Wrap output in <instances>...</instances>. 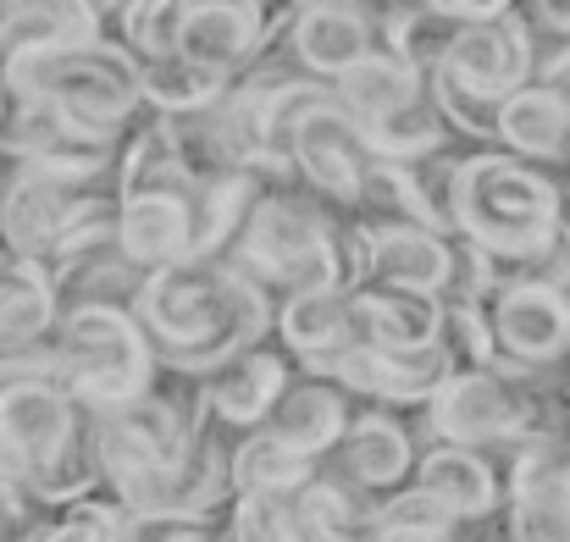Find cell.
I'll list each match as a JSON object with an SVG mask.
<instances>
[{"instance_id": "obj_1", "label": "cell", "mask_w": 570, "mask_h": 542, "mask_svg": "<svg viewBox=\"0 0 570 542\" xmlns=\"http://www.w3.org/2000/svg\"><path fill=\"white\" fill-rule=\"evenodd\" d=\"M134 316L167 371L205 382L277 333V294L227 260H184L145 277Z\"/></svg>"}, {"instance_id": "obj_2", "label": "cell", "mask_w": 570, "mask_h": 542, "mask_svg": "<svg viewBox=\"0 0 570 542\" xmlns=\"http://www.w3.org/2000/svg\"><path fill=\"white\" fill-rule=\"evenodd\" d=\"M0 83L11 100H45L106 139H128L150 117L145 111V61L128 45H117L111 33L89 39V45L0 61Z\"/></svg>"}, {"instance_id": "obj_3", "label": "cell", "mask_w": 570, "mask_h": 542, "mask_svg": "<svg viewBox=\"0 0 570 542\" xmlns=\"http://www.w3.org/2000/svg\"><path fill=\"white\" fill-rule=\"evenodd\" d=\"M56 376L72 387V398L95 415H117L139 398H150L167 376L150 333L139 327L134 305H78L61 316L50 338Z\"/></svg>"}, {"instance_id": "obj_4", "label": "cell", "mask_w": 570, "mask_h": 542, "mask_svg": "<svg viewBox=\"0 0 570 542\" xmlns=\"http://www.w3.org/2000/svg\"><path fill=\"white\" fill-rule=\"evenodd\" d=\"M570 221V205L538 167L504 150H471L460 167V238L482 244L499 266H521Z\"/></svg>"}, {"instance_id": "obj_5", "label": "cell", "mask_w": 570, "mask_h": 542, "mask_svg": "<svg viewBox=\"0 0 570 542\" xmlns=\"http://www.w3.org/2000/svg\"><path fill=\"white\" fill-rule=\"evenodd\" d=\"M83 404L56 376L50 344L33 355H0V482L28 487L78 432Z\"/></svg>"}, {"instance_id": "obj_6", "label": "cell", "mask_w": 570, "mask_h": 542, "mask_svg": "<svg viewBox=\"0 0 570 542\" xmlns=\"http://www.w3.org/2000/svg\"><path fill=\"white\" fill-rule=\"evenodd\" d=\"M294 167H299V183L316 199H327L333 210L355 216L361 210V188H366L372 167H377V150H372L366 128L327 95L294 134Z\"/></svg>"}, {"instance_id": "obj_7", "label": "cell", "mask_w": 570, "mask_h": 542, "mask_svg": "<svg viewBox=\"0 0 570 542\" xmlns=\"http://www.w3.org/2000/svg\"><path fill=\"white\" fill-rule=\"evenodd\" d=\"M288 28H294V6L272 11L261 0H189L178 56L238 83L277 39H288Z\"/></svg>"}, {"instance_id": "obj_8", "label": "cell", "mask_w": 570, "mask_h": 542, "mask_svg": "<svg viewBox=\"0 0 570 542\" xmlns=\"http://www.w3.org/2000/svg\"><path fill=\"white\" fill-rule=\"evenodd\" d=\"M532 67H538V56H532V28H527L521 6H504L499 17L460 28L438 72L454 78L465 95H476V100H488V106H504L510 95H521V89L532 83Z\"/></svg>"}, {"instance_id": "obj_9", "label": "cell", "mask_w": 570, "mask_h": 542, "mask_svg": "<svg viewBox=\"0 0 570 542\" xmlns=\"http://www.w3.org/2000/svg\"><path fill=\"white\" fill-rule=\"evenodd\" d=\"M504 542H570V443H532L499 460Z\"/></svg>"}, {"instance_id": "obj_10", "label": "cell", "mask_w": 570, "mask_h": 542, "mask_svg": "<svg viewBox=\"0 0 570 542\" xmlns=\"http://www.w3.org/2000/svg\"><path fill=\"white\" fill-rule=\"evenodd\" d=\"M499 365L554 371L570 355V294L549 283H504L488 299Z\"/></svg>"}, {"instance_id": "obj_11", "label": "cell", "mask_w": 570, "mask_h": 542, "mask_svg": "<svg viewBox=\"0 0 570 542\" xmlns=\"http://www.w3.org/2000/svg\"><path fill=\"white\" fill-rule=\"evenodd\" d=\"M377 22H382V6H361V0H305V6H294L288 67L333 89L344 72H355V67L377 50Z\"/></svg>"}, {"instance_id": "obj_12", "label": "cell", "mask_w": 570, "mask_h": 542, "mask_svg": "<svg viewBox=\"0 0 570 542\" xmlns=\"http://www.w3.org/2000/svg\"><path fill=\"white\" fill-rule=\"evenodd\" d=\"M421 449L426 443H415V432L393 410H361L355 426H350V437H344V449L322 471H333L338 482H350L355 493H366V499L382 504V499H393L399 487L415 482Z\"/></svg>"}, {"instance_id": "obj_13", "label": "cell", "mask_w": 570, "mask_h": 542, "mask_svg": "<svg viewBox=\"0 0 570 542\" xmlns=\"http://www.w3.org/2000/svg\"><path fill=\"white\" fill-rule=\"evenodd\" d=\"M355 404L366 410H426L438 398V387L449 382V365L443 355H393V349H372V344H355L344 361L327 371Z\"/></svg>"}, {"instance_id": "obj_14", "label": "cell", "mask_w": 570, "mask_h": 542, "mask_svg": "<svg viewBox=\"0 0 570 542\" xmlns=\"http://www.w3.org/2000/svg\"><path fill=\"white\" fill-rule=\"evenodd\" d=\"M294 371H299V365L288 361L283 349L261 344V349L227 361L216 376L199 382V387H205V410H210L227 432H238V437H244V432H261V426H272L283 393L299 382Z\"/></svg>"}, {"instance_id": "obj_15", "label": "cell", "mask_w": 570, "mask_h": 542, "mask_svg": "<svg viewBox=\"0 0 570 542\" xmlns=\"http://www.w3.org/2000/svg\"><path fill=\"white\" fill-rule=\"evenodd\" d=\"M355 344L361 338H355V311L344 288H299L277 299V349L299 371L327 376Z\"/></svg>"}, {"instance_id": "obj_16", "label": "cell", "mask_w": 570, "mask_h": 542, "mask_svg": "<svg viewBox=\"0 0 570 542\" xmlns=\"http://www.w3.org/2000/svg\"><path fill=\"white\" fill-rule=\"evenodd\" d=\"M355 311V338L372 349H393V355H432L443 338V311L449 299L438 294H415V288H382L366 283L350 294Z\"/></svg>"}, {"instance_id": "obj_17", "label": "cell", "mask_w": 570, "mask_h": 542, "mask_svg": "<svg viewBox=\"0 0 570 542\" xmlns=\"http://www.w3.org/2000/svg\"><path fill=\"white\" fill-rule=\"evenodd\" d=\"M415 487H426L460 526L493 521L504 510V471L482 449H454V443H426L415 465Z\"/></svg>"}, {"instance_id": "obj_18", "label": "cell", "mask_w": 570, "mask_h": 542, "mask_svg": "<svg viewBox=\"0 0 570 542\" xmlns=\"http://www.w3.org/2000/svg\"><path fill=\"white\" fill-rule=\"evenodd\" d=\"M117 249L145 272L194 260V194H139L117 210Z\"/></svg>"}, {"instance_id": "obj_19", "label": "cell", "mask_w": 570, "mask_h": 542, "mask_svg": "<svg viewBox=\"0 0 570 542\" xmlns=\"http://www.w3.org/2000/svg\"><path fill=\"white\" fill-rule=\"evenodd\" d=\"M111 33V6L89 0H17L0 6V61L39 56V50H67Z\"/></svg>"}, {"instance_id": "obj_20", "label": "cell", "mask_w": 570, "mask_h": 542, "mask_svg": "<svg viewBox=\"0 0 570 542\" xmlns=\"http://www.w3.org/2000/svg\"><path fill=\"white\" fill-rule=\"evenodd\" d=\"M355 415H361L355 398H350L333 376H299V382L283 393V404H277V415H272V432H277L288 449H299V454H311L316 465H327V460L344 449Z\"/></svg>"}, {"instance_id": "obj_21", "label": "cell", "mask_w": 570, "mask_h": 542, "mask_svg": "<svg viewBox=\"0 0 570 542\" xmlns=\"http://www.w3.org/2000/svg\"><path fill=\"white\" fill-rule=\"evenodd\" d=\"M361 233H366V283L449 299L454 249L443 233H432V227H361Z\"/></svg>"}, {"instance_id": "obj_22", "label": "cell", "mask_w": 570, "mask_h": 542, "mask_svg": "<svg viewBox=\"0 0 570 542\" xmlns=\"http://www.w3.org/2000/svg\"><path fill=\"white\" fill-rule=\"evenodd\" d=\"M122 145L128 139H106L45 100H11L0 161H89V156H122Z\"/></svg>"}, {"instance_id": "obj_23", "label": "cell", "mask_w": 570, "mask_h": 542, "mask_svg": "<svg viewBox=\"0 0 570 542\" xmlns=\"http://www.w3.org/2000/svg\"><path fill=\"white\" fill-rule=\"evenodd\" d=\"M61 294L56 272L33 260H11L0 277V355H33L61 327Z\"/></svg>"}, {"instance_id": "obj_24", "label": "cell", "mask_w": 570, "mask_h": 542, "mask_svg": "<svg viewBox=\"0 0 570 542\" xmlns=\"http://www.w3.org/2000/svg\"><path fill=\"white\" fill-rule=\"evenodd\" d=\"M570 145V95L549 83H527L521 95H510L499 106V150L543 167Z\"/></svg>"}, {"instance_id": "obj_25", "label": "cell", "mask_w": 570, "mask_h": 542, "mask_svg": "<svg viewBox=\"0 0 570 542\" xmlns=\"http://www.w3.org/2000/svg\"><path fill=\"white\" fill-rule=\"evenodd\" d=\"M426 95H432V72H421V67L387 56V50H372L355 72H344V78L333 83V100H338L361 128L393 117V111H404V106H415V100H426Z\"/></svg>"}, {"instance_id": "obj_26", "label": "cell", "mask_w": 570, "mask_h": 542, "mask_svg": "<svg viewBox=\"0 0 570 542\" xmlns=\"http://www.w3.org/2000/svg\"><path fill=\"white\" fill-rule=\"evenodd\" d=\"M316 476H322V465L311 454L288 449L272 426L238 437V454H233V487H238V499H249V493H305Z\"/></svg>"}, {"instance_id": "obj_27", "label": "cell", "mask_w": 570, "mask_h": 542, "mask_svg": "<svg viewBox=\"0 0 570 542\" xmlns=\"http://www.w3.org/2000/svg\"><path fill=\"white\" fill-rule=\"evenodd\" d=\"M311 542H377V499L355 493L333 471H322L305 493H294Z\"/></svg>"}, {"instance_id": "obj_28", "label": "cell", "mask_w": 570, "mask_h": 542, "mask_svg": "<svg viewBox=\"0 0 570 542\" xmlns=\"http://www.w3.org/2000/svg\"><path fill=\"white\" fill-rule=\"evenodd\" d=\"M233 95V78L184 61V56H167V61H145V111L150 117H199V111H216L222 100Z\"/></svg>"}, {"instance_id": "obj_29", "label": "cell", "mask_w": 570, "mask_h": 542, "mask_svg": "<svg viewBox=\"0 0 570 542\" xmlns=\"http://www.w3.org/2000/svg\"><path fill=\"white\" fill-rule=\"evenodd\" d=\"M139 194H194L189 173L167 139V122L161 117H145L128 145H122V161H117V199H139Z\"/></svg>"}, {"instance_id": "obj_30", "label": "cell", "mask_w": 570, "mask_h": 542, "mask_svg": "<svg viewBox=\"0 0 570 542\" xmlns=\"http://www.w3.org/2000/svg\"><path fill=\"white\" fill-rule=\"evenodd\" d=\"M366 139H372L377 161H387V167H426V161L449 156V145H454V134H449L432 95L393 111V117H382V122H366Z\"/></svg>"}, {"instance_id": "obj_31", "label": "cell", "mask_w": 570, "mask_h": 542, "mask_svg": "<svg viewBox=\"0 0 570 542\" xmlns=\"http://www.w3.org/2000/svg\"><path fill=\"white\" fill-rule=\"evenodd\" d=\"M227 515H184V510H128L106 493L95 542H222Z\"/></svg>"}, {"instance_id": "obj_32", "label": "cell", "mask_w": 570, "mask_h": 542, "mask_svg": "<svg viewBox=\"0 0 570 542\" xmlns=\"http://www.w3.org/2000/svg\"><path fill=\"white\" fill-rule=\"evenodd\" d=\"M184 22H189V0H128V6H111V39L128 45L139 61L178 56Z\"/></svg>"}, {"instance_id": "obj_33", "label": "cell", "mask_w": 570, "mask_h": 542, "mask_svg": "<svg viewBox=\"0 0 570 542\" xmlns=\"http://www.w3.org/2000/svg\"><path fill=\"white\" fill-rule=\"evenodd\" d=\"M438 355H443V365H449V376H476V371H493V365H499V344H493L488 305L449 299V311H443V338H438Z\"/></svg>"}, {"instance_id": "obj_34", "label": "cell", "mask_w": 570, "mask_h": 542, "mask_svg": "<svg viewBox=\"0 0 570 542\" xmlns=\"http://www.w3.org/2000/svg\"><path fill=\"white\" fill-rule=\"evenodd\" d=\"M227 538L233 542H311L294 493H249L227 510Z\"/></svg>"}, {"instance_id": "obj_35", "label": "cell", "mask_w": 570, "mask_h": 542, "mask_svg": "<svg viewBox=\"0 0 570 542\" xmlns=\"http://www.w3.org/2000/svg\"><path fill=\"white\" fill-rule=\"evenodd\" d=\"M382 532H460V521L426 493V487H399L393 499L377 504V538Z\"/></svg>"}, {"instance_id": "obj_36", "label": "cell", "mask_w": 570, "mask_h": 542, "mask_svg": "<svg viewBox=\"0 0 570 542\" xmlns=\"http://www.w3.org/2000/svg\"><path fill=\"white\" fill-rule=\"evenodd\" d=\"M521 17L538 39H570V0H532L521 6Z\"/></svg>"}, {"instance_id": "obj_37", "label": "cell", "mask_w": 570, "mask_h": 542, "mask_svg": "<svg viewBox=\"0 0 570 542\" xmlns=\"http://www.w3.org/2000/svg\"><path fill=\"white\" fill-rule=\"evenodd\" d=\"M538 173H543V178L554 183V188H560V199H566V205H570V145H566V150H560V156H554V161H543Z\"/></svg>"}, {"instance_id": "obj_38", "label": "cell", "mask_w": 570, "mask_h": 542, "mask_svg": "<svg viewBox=\"0 0 570 542\" xmlns=\"http://www.w3.org/2000/svg\"><path fill=\"white\" fill-rule=\"evenodd\" d=\"M377 542H465L460 532H382Z\"/></svg>"}, {"instance_id": "obj_39", "label": "cell", "mask_w": 570, "mask_h": 542, "mask_svg": "<svg viewBox=\"0 0 570 542\" xmlns=\"http://www.w3.org/2000/svg\"><path fill=\"white\" fill-rule=\"evenodd\" d=\"M17 538V521H11V504H6V487H0V542Z\"/></svg>"}, {"instance_id": "obj_40", "label": "cell", "mask_w": 570, "mask_h": 542, "mask_svg": "<svg viewBox=\"0 0 570 542\" xmlns=\"http://www.w3.org/2000/svg\"><path fill=\"white\" fill-rule=\"evenodd\" d=\"M6 122H11V95H6V83H0V134H6Z\"/></svg>"}, {"instance_id": "obj_41", "label": "cell", "mask_w": 570, "mask_h": 542, "mask_svg": "<svg viewBox=\"0 0 570 542\" xmlns=\"http://www.w3.org/2000/svg\"><path fill=\"white\" fill-rule=\"evenodd\" d=\"M11 542H45V532L33 526V532H17V538H11Z\"/></svg>"}, {"instance_id": "obj_42", "label": "cell", "mask_w": 570, "mask_h": 542, "mask_svg": "<svg viewBox=\"0 0 570 542\" xmlns=\"http://www.w3.org/2000/svg\"><path fill=\"white\" fill-rule=\"evenodd\" d=\"M6 266H11V255H6V244H0V277H6Z\"/></svg>"}]
</instances>
